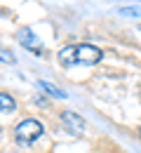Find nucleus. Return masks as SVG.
Returning a JSON list of instances; mask_svg holds the SVG:
<instances>
[{
    "label": "nucleus",
    "mask_w": 141,
    "mask_h": 153,
    "mask_svg": "<svg viewBox=\"0 0 141 153\" xmlns=\"http://www.w3.org/2000/svg\"><path fill=\"white\" fill-rule=\"evenodd\" d=\"M61 66H94L103 59V52L97 45L80 42V45H66L57 54Z\"/></svg>",
    "instance_id": "nucleus-1"
},
{
    "label": "nucleus",
    "mask_w": 141,
    "mask_h": 153,
    "mask_svg": "<svg viewBox=\"0 0 141 153\" xmlns=\"http://www.w3.org/2000/svg\"><path fill=\"white\" fill-rule=\"evenodd\" d=\"M42 134H45V127H42L40 120H35V118H26V120H21L19 125L14 127V139L19 144H24V146L38 141Z\"/></svg>",
    "instance_id": "nucleus-2"
},
{
    "label": "nucleus",
    "mask_w": 141,
    "mask_h": 153,
    "mask_svg": "<svg viewBox=\"0 0 141 153\" xmlns=\"http://www.w3.org/2000/svg\"><path fill=\"white\" fill-rule=\"evenodd\" d=\"M61 123L66 125V130H71L73 134H82L87 130L85 120H82L78 113H73V111H63V113H61Z\"/></svg>",
    "instance_id": "nucleus-3"
},
{
    "label": "nucleus",
    "mask_w": 141,
    "mask_h": 153,
    "mask_svg": "<svg viewBox=\"0 0 141 153\" xmlns=\"http://www.w3.org/2000/svg\"><path fill=\"white\" fill-rule=\"evenodd\" d=\"M19 42L28 50V52H33V54H42V47H40V42H38V38L31 33V31H19Z\"/></svg>",
    "instance_id": "nucleus-4"
},
{
    "label": "nucleus",
    "mask_w": 141,
    "mask_h": 153,
    "mask_svg": "<svg viewBox=\"0 0 141 153\" xmlns=\"http://www.w3.org/2000/svg\"><path fill=\"white\" fill-rule=\"evenodd\" d=\"M0 111L2 115H10L17 111V101H14V97L7 94V92H0Z\"/></svg>",
    "instance_id": "nucleus-5"
},
{
    "label": "nucleus",
    "mask_w": 141,
    "mask_h": 153,
    "mask_svg": "<svg viewBox=\"0 0 141 153\" xmlns=\"http://www.w3.org/2000/svg\"><path fill=\"white\" fill-rule=\"evenodd\" d=\"M38 87H40L45 94H49V97H54V99H66V92L63 90H59L57 85H52V82H45V80H38Z\"/></svg>",
    "instance_id": "nucleus-6"
},
{
    "label": "nucleus",
    "mask_w": 141,
    "mask_h": 153,
    "mask_svg": "<svg viewBox=\"0 0 141 153\" xmlns=\"http://www.w3.org/2000/svg\"><path fill=\"white\" fill-rule=\"evenodd\" d=\"M118 12H120L122 17H134V19L141 17V7H120Z\"/></svg>",
    "instance_id": "nucleus-7"
},
{
    "label": "nucleus",
    "mask_w": 141,
    "mask_h": 153,
    "mask_svg": "<svg viewBox=\"0 0 141 153\" xmlns=\"http://www.w3.org/2000/svg\"><path fill=\"white\" fill-rule=\"evenodd\" d=\"M0 54H2V61H5V64H14V54H12V52H7V50H2Z\"/></svg>",
    "instance_id": "nucleus-8"
},
{
    "label": "nucleus",
    "mask_w": 141,
    "mask_h": 153,
    "mask_svg": "<svg viewBox=\"0 0 141 153\" xmlns=\"http://www.w3.org/2000/svg\"><path fill=\"white\" fill-rule=\"evenodd\" d=\"M139 137H141V127H139Z\"/></svg>",
    "instance_id": "nucleus-9"
},
{
    "label": "nucleus",
    "mask_w": 141,
    "mask_h": 153,
    "mask_svg": "<svg viewBox=\"0 0 141 153\" xmlns=\"http://www.w3.org/2000/svg\"><path fill=\"white\" fill-rule=\"evenodd\" d=\"M139 31H141V26H139Z\"/></svg>",
    "instance_id": "nucleus-10"
}]
</instances>
